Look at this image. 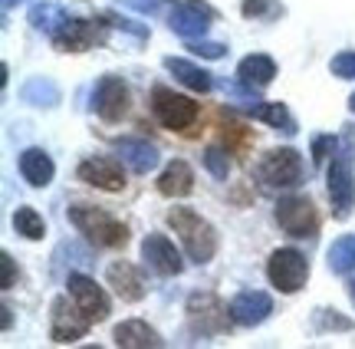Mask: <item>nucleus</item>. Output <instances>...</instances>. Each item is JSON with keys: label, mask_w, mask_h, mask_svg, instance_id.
I'll use <instances>...</instances> for the list:
<instances>
[{"label": "nucleus", "mask_w": 355, "mask_h": 349, "mask_svg": "<svg viewBox=\"0 0 355 349\" xmlns=\"http://www.w3.org/2000/svg\"><path fill=\"white\" fill-rule=\"evenodd\" d=\"M168 224L171 231L181 237V244L188 250V257L194 264H211L217 254V231L207 218H201L194 207H171L168 211Z\"/></svg>", "instance_id": "nucleus-1"}, {"label": "nucleus", "mask_w": 355, "mask_h": 349, "mask_svg": "<svg viewBox=\"0 0 355 349\" xmlns=\"http://www.w3.org/2000/svg\"><path fill=\"white\" fill-rule=\"evenodd\" d=\"M66 218H69V224L86 237L89 244H96V247H125V241H128L125 224L96 205H73L66 211Z\"/></svg>", "instance_id": "nucleus-2"}, {"label": "nucleus", "mask_w": 355, "mask_h": 349, "mask_svg": "<svg viewBox=\"0 0 355 349\" xmlns=\"http://www.w3.org/2000/svg\"><path fill=\"white\" fill-rule=\"evenodd\" d=\"M254 178L266 191H286L303 181V155L296 148H270L254 165Z\"/></svg>", "instance_id": "nucleus-3"}, {"label": "nucleus", "mask_w": 355, "mask_h": 349, "mask_svg": "<svg viewBox=\"0 0 355 349\" xmlns=\"http://www.w3.org/2000/svg\"><path fill=\"white\" fill-rule=\"evenodd\" d=\"M266 277L279 293H300L309 280V260L296 247H277L266 260Z\"/></svg>", "instance_id": "nucleus-4"}, {"label": "nucleus", "mask_w": 355, "mask_h": 349, "mask_svg": "<svg viewBox=\"0 0 355 349\" xmlns=\"http://www.w3.org/2000/svg\"><path fill=\"white\" fill-rule=\"evenodd\" d=\"M152 112L155 119L171 132H184L191 129L194 122H198V103L188 99V96H181V92L168 90V86H155L152 90Z\"/></svg>", "instance_id": "nucleus-5"}, {"label": "nucleus", "mask_w": 355, "mask_h": 349, "mask_svg": "<svg viewBox=\"0 0 355 349\" xmlns=\"http://www.w3.org/2000/svg\"><path fill=\"white\" fill-rule=\"evenodd\" d=\"M273 218H277L279 231L290 234V237H300V241H303V237H316V231H319L316 205H313L306 194H290V198H279Z\"/></svg>", "instance_id": "nucleus-6"}, {"label": "nucleus", "mask_w": 355, "mask_h": 349, "mask_svg": "<svg viewBox=\"0 0 355 349\" xmlns=\"http://www.w3.org/2000/svg\"><path fill=\"white\" fill-rule=\"evenodd\" d=\"M89 326H92V320L79 310V303L73 297L53 300V307H50V339L53 343H60V346L76 343V339H83L89 333Z\"/></svg>", "instance_id": "nucleus-7"}, {"label": "nucleus", "mask_w": 355, "mask_h": 349, "mask_svg": "<svg viewBox=\"0 0 355 349\" xmlns=\"http://www.w3.org/2000/svg\"><path fill=\"white\" fill-rule=\"evenodd\" d=\"M326 191H329L332 218L345 221L352 214L355 205V171H352V155H336L329 165V178H326Z\"/></svg>", "instance_id": "nucleus-8"}, {"label": "nucleus", "mask_w": 355, "mask_h": 349, "mask_svg": "<svg viewBox=\"0 0 355 349\" xmlns=\"http://www.w3.org/2000/svg\"><path fill=\"white\" fill-rule=\"evenodd\" d=\"M188 316H191V326H194V330H201L204 337L224 333V330L234 323L230 307H227V303H220L214 293H191Z\"/></svg>", "instance_id": "nucleus-9"}, {"label": "nucleus", "mask_w": 355, "mask_h": 349, "mask_svg": "<svg viewBox=\"0 0 355 349\" xmlns=\"http://www.w3.org/2000/svg\"><path fill=\"white\" fill-rule=\"evenodd\" d=\"M128 105H132V92L122 83V76H102L92 90V109L102 122H119L128 116Z\"/></svg>", "instance_id": "nucleus-10"}, {"label": "nucleus", "mask_w": 355, "mask_h": 349, "mask_svg": "<svg viewBox=\"0 0 355 349\" xmlns=\"http://www.w3.org/2000/svg\"><path fill=\"white\" fill-rule=\"evenodd\" d=\"M76 178L83 185H92L99 191H122L125 188V171H122V162L109 155H89L79 162Z\"/></svg>", "instance_id": "nucleus-11"}, {"label": "nucleus", "mask_w": 355, "mask_h": 349, "mask_svg": "<svg viewBox=\"0 0 355 349\" xmlns=\"http://www.w3.org/2000/svg\"><path fill=\"white\" fill-rule=\"evenodd\" d=\"M211 20H214V10L207 3H201V0H178V7L168 17V26H171V33L184 40H201L211 30Z\"/></svg>", "instance_id": "nucleus-12"}, {"label": "nucleus", "mask_w": 355, "mask_h": 349, "mask_svg": "<svg viewBox=\"0 0 355 349\" xmlns=\"http://www.w3.org/2000/svg\"><path fill=\"white\" fill-rule=\"evenodd\" d=\"M66 287H69V297L76 300L79 310L86 313L92 323H102V320L112 313V303L105 297V290H102L92 277H86V273H69V277H66Z\"/></svg>", "instance_id": "nucleus-13"}, {"label": "nucleus", "mask_w": 355, "mask_h": 349, "mask_svg": "<svg viewBox=\"0 0 355 349\" xmlns=\"http://www.w3.org/2000/svg\"><path fill=\"white\" fill-rule=\"evenodd\" d=\"M141 260L158 277H178V273L184 271V260L178 254V247L168 241L165 234H148L141 241Z\"/></svg>", "instance_id": "nucleus-14"}, {"label": "nucleus", "mask_w": 355, "mask_h": 349, "mask_svg": "<svg viewBox=\"0 0 355 349\" xmlns=\"http://www.w3.org/2000/svg\"><path fill=\"white\" fill-rule=\"evenodd\" d=\"M112 152L115 158L125 165L128 171H135V175H148V171L158 169V148L152 142H145V139H115L112 142Z\"/></svg>", "instance_id": "nucleus-15"}, {"label": "nucleus", "mask_w": 355, "mask_h": 349, "mask_svg": "<svg viewBox=\"0 0 355 349\" xmlns=\"http://www.w3.org/2000/svg\"><path fill=\"white\" fill-rule=\"evenodd\" d=\"M273 313V300L263 290H241L230 300V316L237 326H260Z\"/></svg>", "instance_id": "nucleus-16"}, {"label": "nucleus", "mask_w": 355, "mask_h": 349, "mask_svg": "<svg viewBox=\"0 0 355 349\" xmlns=\"http://www.w3.org/2000/svg\"><path fill=\"white\" fill-rule=\"evenodd\" d=\"M96 40H102V30L92 20H79V17H69L60 30H56V37H53V46L63 53H83L89 50Z\"/></svg>", "instance_id": "nucleus-17"}, {"label": "nucleus", "mask_w": 355, "mask_h": 349, "mask_svg": "<svg viewBox=\"0 0 355 349\" xmlns=\"http://www.w3.org/2000/svg\"><path fill=\"white\" fill-rule=\"evenodd\" d=\"M105 280H109V287L115 290V297L125 300V303H139V300L145 297V277H141L139 267L128 264V260H115V264H109Z\"/></svg>", "instance_id": "nucleus-18"}, {"label": "nucleus", "mask_w": 355, "mask_h": 349, "mask_svg": "<svg viewBox=\"0 0 355 349\" xmlns=\"http://www.w3.org/2000/svg\"><path fill=\"white\" fill-rule=\"evenodd\" d=\"M17 169H20V178L30 188H46L53 175H56V165H53V158L43 148H24L20 158H17Z\"/></svg>", "instance_id": "nucleus-19"}, {"label": "nucleus", "mask_w": 355, "mask_h": 349, "mask_svg": "<svg viewBox=\"0 0 355 349\" xmlns=\"http://www.w3.org/2000/svg\"><path fill=\"white\" fill-rule=\"evenodd\" d=\"M115 346L122 349H158L165 346V339L158 337V330L145 323V320H122V323L115 326Z\"/></svg>", "instance_id": "nucleus-20"}, {"label": "nucleus", "mask_w": 355, "mask_h": 349, "mask_svg": "<svg viewBox=\"0 0 355 349\" xmlns=\"http://www.w3.org/2000/svg\"><path fill=\"white\" fill-rule=\"evenodd\" d=\"M158 191L165 198H188L194 191V171L184 158H175L165 165V171L158 175Z\"/></svg>", "instance_id": "nucleus-21"}, {"label": "nucleus", "mask_w": 355, "mask_h": 349, "mask_svg": "<svg viewBox=\"0 0 355 349\" xmlns=\"http://www.w3.org/2000/svg\"><path fill=\"white\" fill-rule=\"evenodd\" d=\"M273 76H277V63L266 53H250V56H243L241 63H237V79H241L243 86L263 90V86L273 83Z\"/></svg>", "instance_id": "nucleus-22"}, {"label": "nucleus", "mask_w": 355, "mask_h": 349, "mask_svg": "<svg viewBox=\"0 0 355 349\" xmlns=\"http://www.w3.org/2000/svg\"><path fill=\"white\" fill-rule=\"evenodd\" d=\"M165 69L178 79V83H184L191 92H211V90H214V79H211V73H207V69H201V66H194L191 60H181V56H165Z\"/></svg>", "instance_id": "nucleus-23"}, {"label": "nucleus", "mask_w": 355, "mask_h": 349, "mask_svg": "<svg viewBox=\"0 0 355 349\" xmlns=\"http://www.w3.org/2000/svg\"><path fill=\"white\" fill-rule=\"evenodd\" d=\"M69 20V13L60 7V3H50V0H40V3H33L30 7V24H33V30H40V33H46V37H56V30Z\"/></svg>", "instance_id": "nucleus-24"}, {"label": "nucleus", "mask_w": 355, "mask_h": 349, "mask_svg": "<svg viewBox=\"0 0 355 349\" xmlns=\"http://www.w3.org/2000/svg\"><path fill=\"white\" fill-rule=\"evenodd\" d=\"M247 112L254 119H260V122H266V126H273V129L286 132V135H296V119H293V112L283 103H263V99H260V103L250 105Z\"/></svg>", "instance_id": "nucleus-25"}, {"label": "nucleus", "mask_w": 355, "mask_h": 349, "mask_svg": "<svg viewBox=\"0 0 355 349\" xmlns=\"http://www.w3.org/2000/svg\"><path fill=\"white\" fill-rule=\"evenodd\" d=\"M20 96H24V103H30V105H46V109H53V105L60 103V86H56L50 76H33L24 83Z\"/></svg>", "instance_id": "nucleus-26"}, {"label": "nucleus", "mask_w": 355, "mask_h": 349, "mask_svg": "<svg viewBox=\"0 0 355 349\" xmlns=\"http://www.w3.org/2000/svg\"><path fill=\"white\" fill-rule=\"evenodd\" d=\"M326 264L332 273L355 271V234H343L339 241H332V247L326 250Z\"/></svg>", "instance_id": "nucleus-27"}, {"label": "nucleus", "mask_w": 355, "mask_h": 349, "mask_svg": "<svg viewBox=\"0 0 355 349\" xmlns=\"http://www.w3.org/2000/svg\"><path fill=\"white\" fill-rule=\"evenodd\" d=\"M13 231L24 234L26 241H40V237L46 234V221H43V214H40L37 207L20 205L13 211Z\"/></svg>", "instance_id": "nucleus-28"}, {"label": "nucleus", "mask_w": 355, "mask_h": 349, "mask_svg": "<svg viewBox=\"0 0 355 349\" xmlns=\"http://www.w3.org/2000/svg\"><path fill=\"white\" fill-rule=\"evenodd\" d=\"M204 169L211 171L217 181H227V175H230L227 148H220V145H207V148H204Z\"/></svg>", "instance_id": "nucleus-29"}, {"label": "nucleus", "mask_w": 355, "mask_h": 349, "mask_svg": "<svg viewBox=\"0 0 355 349\" xmlns=\"http://www.w3.org/2000/svg\"><path fill=\"white\" fill-rule=\"evenodd\" d=\"M329 69H332V76H339V79H355V50L336 53Z\"/></svg>", "instance_id": "nucleus-30"}, {"label": "nucleus", "mask_w": 355, "mask_h": 349, "mask_svg": "<svg viewBox=\"0 0 355 349\" xmlns=\"http://www.w3.org/2000/svg\"><path fill=\"white\" fill-rule=\"evenodd\" d=\"M188 50L198 53V56H204V60H220L224 53H227V46L224 43H214V40H188Z\"/></svg>", "instance_id": "nucleus-31"}, {"label": "nucleus", "mask_w": 355, "mask_h": 349, "mask_svg": "<svg viewBox=\"0 0 355 349\" xmlns=\"http://www.w3.org/2000/svg\"><path fill=\"white\" fill-rule=\"evenodd\" d=\"M316 326L319 330H343V333H349L352 320L339 316V310H316Z\"/></svg>", "instance_id": "nucleus-32"}, {"label": "nucleus", "mask_w": 355, "mask_h": 349, "mask_svg": "<svg viewBox=\"0 0 355 349\" xmlns=\"http://www.w3.org/2000/svg\"><path fill=\"white\" fill-rule=\"evenodd\" d=\"M336 135H313V162L322 165L329 155H336Z\"/></svg>", "instance_id": "nucleus-33"}, {"label": "nucleus", "mask_w": 355, "mask_h": 349, "mask_svg": "<svg viewBox=\"0 0 355 349\" xmlns=\"http://www.w3.org/2000/svg\"><path fill=\"white\" fill-rule=\"evenodd\" d=\"M241 13L243 17H270V13H277V0H243Z\"/></svg>", "instance_id": "nucleus-34"}, {"label": "nucleus", "mask_w": 355, "mask_h": 349, "mask_svg": "<svg viewBox=\"0 0 355 349\" xmlns=\"http://www.w3.org/2000/svg\"><path fill=\"white\" fill-rule=\"evenodd\" d=\"M0 267H3V280H0V287H3V290H10V287L17 284V267H13V257L7 254V250L0 254Z\"/></svg>", "instance_id": "nucleus-35"}, {"label": "nucleus", "mask_w": 355, "mask_h": 349, "mask_svg": "<svg viewBox=\"0 0 355 349\" xmlns=\"http://www.w3.org/2000/svg\"><path fill=\"white\" fill-rule=\"evenodd\" d=\"M112 26H119V30H125V33H132L135 40H148V26L132 24V20H125V17H115Z\"/></svg>", "instance_id": "nucleus-36"}, {"label": "nucleus", "mask_w": 355, "mask_h": 349, "mask_svg": "<svg viewBox=\"0 0 355 349\" xmlns=\"http://www.w3.org/2000/svg\"><path fill=\"white\" fill-rule=\"evenodd\" d=\"M122 3L141 13H158V7H162V0H122Z\"/></svg>", "instance_id": "nucleus-37"}, {"label": "nucleus", "mask_w": 355, "mask_h": 349, "mask_svg": "<svg viewBox=\"0 0 355 349\" xmlns=\"http://www.w3.org/2000/svg\"><path fill=\"white\" fill-rule=\"evenodd\" d=\"M0 313H3V330H10V323H13V316H10V307L3 303V307H0Z\"/></svg>", "instance_id": "nucleus-38"}, {"label": "nucleus", "mask_w": 355, "mask_h": 349, "mask_svg": "<svg viewBox=\"0 0 355 349\" xmlns=\"http://www.w3.org/2000/svg\"><path fill=\"white\" fill-rule=\"evenodd\" d=\"M349 297H352V303H355V280H349Z\"/></svg>", "instance_id": "nucleus-39"}, {"label": "nucleus", "mask_w": 355, "mask_h": 349, "mask_svg": "<svg viewBox=\"0 0 355 349\" xmlns=\"http://www.w3.org/2000/svg\"><path fill=\"white\" fill-rule=\"evenodd\" d=\"M13 3H20V0H3V10H10Z\"/></svg>", "instance_id": "nucleus-40"}, {"label": "nucleus", "mask_w": 355, "mask_h": 349, "mask_svg": "<svg viewBox=\"0 0 355 349\" xmlns=\"http://www.w3.org/2000/svg\"><path fill=\"white\" fill-rule=\"evenodd\" d=\"M349 109H352V112H355V92H352V96H349Z\"/></svg>", "instance_id": "nucleus-41"}]
</instances>
